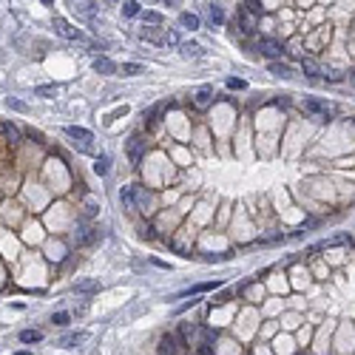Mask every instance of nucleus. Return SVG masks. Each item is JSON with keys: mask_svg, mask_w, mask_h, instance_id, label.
Segmentation results:
<instances>
[{"mask_svg": "<svg viewBox=\"0 0 355 355\" xmlns=\"http://www.w3.org/2000/svg\"><path fill=\"white\" fill-rule=\"evenodd\" d=\"M65 137H71V139L80 145V151H85V154L91 151L88 142H91L94 137H91V131H88V128H80V125H65Z\"/></svg>", "mask_w": 355, "mask_h": 355, "instance_id": "2", "label": "nucleus"}, {"mask_svg": "<svg viewBox=\"0 0 355 355\" xmlns=\"http://www.w3.org/2000/svg\"><path fill=\"white\" fill-rule=\"evenodd\" d=\"M179 49H182L185 57H199V54H202V46H199V43H182Z\"/></svg>", "mask_w": 355, "mask_h": 355, "instance_id": "23", "label": "nucleus"}, {"mask_svg": "<svg viewBox=\"0 0 355 355\" xmlns=\"http://www.w3.org/2000/svg\"><path fill=\"white\" fill-rule=\"evenodd\" d=\"M196 355H213V350H210V344H199V350H196Z\"/></svg>", "mask_w": 355, "mask_h": 355, "instance_id": "31", "label": "nucleus"}, {"mask_svg": "<svg viewBox=\"0 0 355 355\" xmlns=\"http://www.w3.org/2000/svg\"><path fill=\"white\" fill-rule=\"evenodd\" d=\"M119 202H122L125 210H134V205H137V185H125L119 191Z\"/></svg>", "mask_w": 355, "mask_h": 355, "instance_id": "7", "label": "nucleus"}, {"mask_svg": "<svg viewBox=\"0 0 355 355\" xmlns=\"http://www.w3.org/2000/svg\"><path fill=\"white\" fill-rule=\"evenodd\" d=\"M222 281H205V284H194V287H188V290H182L177 296V298H182V296H196V293H208V290H216Z\"/></svg>", "mask_w": 355, "mask_h": 355, "instance_id": "9", "label": "nucleus"}, {"mask_svg": "<svg viewBox=\"0 0 355 355\" xmlns=\"http://www.w3.org/2000/svg\"><path fill=\"white\" fill-rule=\"evenodd\" d=\"M301 108H304L307 114H313V117H318V119H327V117H330L327 102H321V99H316V97H304Z\"/></svg>", "mask_w": 355, "mask_h": 355, "instance_id": "3", "label": "nucleus"}, {"mask_svg": "<svg viewBox=\"0 0 355 355\" xmlns=\"http://www.w3.org/2000/svg\"><path fill=\"white\" fill-rule=\"evenodd\" d=\"M119 71H122L125 77H137V74H145V65H139V63H122V65H119Z\"/></svg>", "mask_w": 355, "mask_h": 355, "instance_id": "18", "label": "nucleus"}, {"mask_svg": "<svg viewBox=\"0 0 355 355\" xmlns=\"http://www.w3.org/2000/svg\"><path fill=\"white\" fill-rule=\"evenodd\" d=\"M108 168H111V157H108V154H99L97 159H94V174H97V177H105Z\"/></svg>", "mask_w": 355, "mask_h": 355, "instance_id": "14", "label": "nucleus"}, {"mask_svg": "<svg viewBox=\"0 0 355 355\" xmlns=\"http://www.w3.org/2000/svg\"><path fill=\"white\" fill-rule=\"evenodd\" d=\"M256 49L261 51V54H267V57H281V54H284V46H281L278 40H273V37H258Z\"/></svg>", "mask_w": 355, "mask_h": 355, "instance_id": "4", "label": "nucleus"}, {"mask_svg": "<svg viewBox=\"0 0 355 355\" xmlns=\"http://www.w3.org/2000/svg\"><path fill=\"white\" fill-rule=\"evenodd\" d=\"M216 335H219V333H216V330H210V327H202V344H210V341H216Z\"/></svg>", "mask_w": 355, "mask_h": 355, "instance_id": "29", "label": "nucleus"}, {"mask_svg": "<svg viewBox=\"0 0 355 355\" xmlns=\"http://www.w3.org/2000/svg\"><path fill=\"white\" fill-rule=\"evenodd\" d=\"M179 26L188 29V32H196V29H199V17L191 15V12H182V15H179Z\"/></svg>", "mask_w": 355, "mask_h": 355, "instance_id": "13", "label": "nucleus"}, {"mask_svg": "<svg viewBox=\"0 0 355 355\" xmlns=\"http://www.w3.org/2000/svg\"><path fill=\"white\" fill-rule=\"evenodd\" d=\"M122 15H125V17H137V15H139V3H137V0L122 3Z\"/></svg>", "mask_w": 355, "mask_h": 355, "instance_id": "24", "label": "nucleus"}, {"mask_svg": "<svg viewBox=\"0 0 355 355\" xmlns=\"http://www.w3.org/2000/svg\"><path fill=\"white\" fill-rule=\"evenodd\" d=\"M94 71H97V74H114V71H117V63L108 60V57H97V60H94Z\"/></svg>", "mask_w": 355, "mask_h": 355, "instance_id": "11", "label": "nucleus"}, {"mask_svg": "<svg viewBox=\"0 0 355 355\" xmlns=\"http://www.w3.org/2000/svg\"><path fill=\"white\" fill-rule=\"evenodd\" d=\"M270 71H273V74H278V77H293V68L287 63H278V60H273V63H270Z\"/></svg>", "mask_w": 355, "mask_h": 355, "instance_id": "22", "label": "nucleus"}, {"mask_svg": "<svg viewBox=\"0 0 355 355\" xmlns=\"http://www.w3.org/2000/svg\"><path fill=\"white\" fill-rule=\"evenodd\" d=\"M142 154H145V139H142V134H134L128 139V159L134 165H139L142 162Z\"/></svg>", "mask_w": 355, "mask_h": 355, "instance_id": "5", "label": "nucleus"}, {"mask_svg": "<svg viewBox=\"0 0 355 355\" xmlns=\"http://www.w3.org/2000/svg\"><path fill=\"white\" fill-rule=\"evenodd\" d=\"M239 20H242V32L244 34H253V32H256V20L247 15L244 9H239Z\"/></svg>", "mask_w": 355, "mask_h": 355, "instance_id": "17", "label": "nucleus"}, {"mask_svg": "<svg viewBox=\"0 0 355 355\" xmlns=\"http://www.w3.org/2000/svg\"><path fill=\"white\" fill-rule=\"evenodd\" d=\"M227 88H233V91H244V88H247V82H244V80H236V77H230V80H227Z\"/></svg>", "mask_w": 355, "mask_h": 355, "instance_id": "27", "label": "nucleus"}, {"mask_svg": "<svg viewBox=\"0 0 355 355\" xmlns=\"http://www.w3.org/2000/svg\"><path fill=\"white\" fill-rule=\"evenodd\" d=\"M145 20L148 23H162V15L159 12H145Z\"/></svg>", "mask_w": 355, "mask_h": 355, "instance_id": "30", "label": "nucleus"}, {"mask_svg": "<svg viewBox=\"0 0 355 355\" xmlns=\"http://www.w3.org/2000/svg\"><path fill=\"white\" fill-rule=\"evenodd\" d=\"M97 239H99V233L94 227H82L80 236H77V244H80V247H88V244H94Z\"/></svg>", "mask_w": 355, "mask_h": 355, "instance_id": "10", "label": "nucleus"}, {"mask_svg": "<svg viewBox=\"0 0 355 355\" xmlns=\"http://www.w3.org/2000/svg\"><path fill=\"white\" fill-rule=\"evenodd\" d=\"M20 341L23 344H37V341H43V333L40 330H23L20 333Z\"/></svg>", "mask_w": 355, "mask_h": 355, "instance_id": "21", "label": "nucleus"}, {"mask_svg": "<svg viewBox=\"0 0 355 355\" xmlns=\"http://www.w3.org/2000/svg\"><path fill=\"white\" fill-rule=\"evenodd\" d=\"M54 32L60 34V37H65V40H77V43H88L85 40V34L80 32V29H74L68 20H63V17H54Z\"/></svg>", "mask_w": 355, "mask_h": 355, "instance_id": "1", "label": "nucleus"}, {"mask_svg": "<svg viewBox=\"0 0 355 355\" xmlns=\"http://www.w3.org/2000/svg\"><path fill=\"white\" fill-rule=\"evenodd\" d=\"M157 353L159 355H179V344L174 335H162L159 338V347H157Z\"/></svg>", "mask_w": 355, "mask_h": 355, "instance_id": "6", "label": "nucleus"}, {"mask_svg": "<svg viewBox=\"0 0 355 355\" xmlns=\"http://www.w3.org/2000/svg\"><path fill=\"white\" fill-rule=\"evenodd\" d=\"M3 131H6V137H9V142H12V145H17V142H20V131L15 128V122L3 119Z\"/></svg>", "mask_w": 355, "mask_h": 355, "instance_id": "20", "label": "nucleus"}, {"mask_svg": "<svg viewBox=\"0 0 355 355\" xmlns=\"http://www.w3.org/2000/svg\"><path fill=\"white\" fill-rule=\"evenodd\" d=\"M68 318H71L68 313H54V316H51V321L57 324V327H65V324H68Z\"/></svg>", "mask_w": 355, "mask_h": 355, "instance_id": "28", "label": "nucleus"}, {"mask_svg": "<svg viewBox=\"0 0 355 355\" xmlns=\"http://www.w3.org/2000/svg\"><path fill=\"white\" fill-rule=\"evenodd\" d=\"M6 105L12 108V111H20V114H26L29 108H26V102H20V99H15V97H9L6 99Z\"/></svg>", "mask_w": 355, "mask_h": 355, "instance_id": "26", "label": "nucleus"}, {"mask_svg": "<svg viewBox=\"0 0 355 355\" xmlns=\"http://www.w3.org/2000/svg\"><path fill=\"white\" fill-rule=\"evenodd\" d=\"M29 137H32V139H37V142H43V134H40V131H29Z\"/></svg>", "mask_w": 355, "mask_h": 355, "instance_id": "32", "label": "nucleus"}, {"mask_svg": "<svg viewBox=\"0 0 355 355\" xmlns=\"http://www.w3.org/2000/svg\"><path fill=\"white\" fill-rule=\"evenodd\" d=\"M74 290H77V293H97L99 290V281H97V278H85V281H77V284H74Z\"/></svg>", "mask_w": 355, "mask_h": 355, "instance_id": "16", "label": "nucleus"}, {"mask_svg": "<svg viewBox=\"0 0 355 355\" xmlns=\"http://www.w3.org/2000/svg\"><path fill=\"white\" fill-rule=\"evenodd\" d=\"M208 15H210V20H213V26H222V23H225V9H222L219 3H210Z\"/></svg>", "mask_w": 355, "mask_h": 355, "instance_id": "15", "label": "nucleus"}, {"mask_svg": "<svg viewBox=\"0 0 355 355\" xmlns=\"http://www.w3.org/2000/svg\"><path fill=\"white\" fill-rule=\"evenodd\" d=\"M82 341H85V333H68L63 338H57V347H77Z\"/></svg>", "mask_w": 355, "mask_h": 355, "instance_id": "12", "label": "nucleus"}, {"mask_svg": "<svg viewBox=\"0 0 355 355\" xmlns=\"http://www.w3.org/2000/svg\"><path fill=\"white\" fill-rule=\"evenodd\" d=\"M301 68H304L307 77H321V68H318V63H316V60H310V57H304V60H301Z\"/></svg>", "mask_w": 355, "mask_h": 355, "instance_id": "19", "label": "nucleus"}, {"mask_svg": "<svg viewBox=\"0 0 355 355\" xmlns=\"http://www.w3.org/2000/svg\"><path fill=\"white\" fill-rule=\"evenodd\" d=\"M194 102H196V108H208L210 102H213V88H210V85H202V88L196 91Z\"/></svg>", "mask_w": 355, "mask_h": 355, "instance_id": "8", "label": "nucleus"}, {"mask_svg": "<svg viewBox=\"0 0 355 355\" xmlns=\"http://www.w3.org/2000/svg\"><path fill=\"white\" fill-rule=\"evenodd\" d=\"M34 94H37V97H54V94H57V85H37Z\"/></svg>", "mask_w": 355, "mask_h": 355, "instance_id": "25", "label": "nucleus"}, {"mask_svg": "<svg viewBox=\"0 0 355 355\" xmlns=\"http://www.w3.org/2000/svg\"><path fill=\"white\" fill-rule=\"evenodd\" d=\"M15 355H32V353H15Z\"/></svg>", "mask_w": 355, "mask_h": 355, "instance_id": "33", "label": "nucleus"}]
</instances>
